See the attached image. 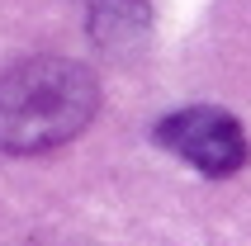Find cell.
I'll list each match as a JSON object with an SVG mask.
<instances>
[{
	"label": "cell",
	"instance_id": "1",
	"mask_svg": "<svg viewBox=\"0 0 251 246\" xmlns=\"http://www.w3.org/2000/svg\"><path fill=\"white\" fill-rule=\"evenodd\" d=\"M100 109V81L71 57H24L0 71V151L38 156L81 133Z\"/></svg>",
	"mask_w": 251,
	"mask_h": 246
},
{
	"label": "cell",
	"instance_id": "2",
	"mask_svg": "<svg viewBox=\"0 0 251 246\" xmlns=\"http://www.w3.org/2000/svg\"><path fill=\"white\" fill-rule=\"evenodd\" d=\"M156 142L166 151H176L185 166H195L199 175L227 180L247 166L251 147L242 123L227 109H213V104H190V109H176L156 123Z\"/></svg>",
	"mask_w": 251,
	"mask_h": 246
},
{
	"label": "cell",
	"instance_id": "3",
	"mask_svg": "<svg viewBox=\"0 0 251 246\" xmlns=\"http://www.w3.org/2000/svg\"><path fill=\"white\" fill-rule=\"evenodd\" d=\"M90 33L100 48L124 52L133 38L147 33V10L138 0H90Z\"/></svg>",
	"mask_w": 251,
	"mask_h": 246
}]
</instances>
